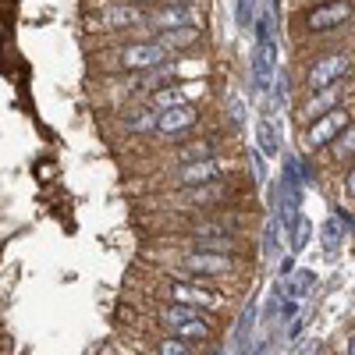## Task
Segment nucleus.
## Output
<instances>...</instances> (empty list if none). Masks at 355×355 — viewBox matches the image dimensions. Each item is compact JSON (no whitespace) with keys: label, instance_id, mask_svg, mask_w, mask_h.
<instances>
[{"label":"nucleus","instance_id":"f257e3e1","mask_svg":"<svg viewBox=\"0 0 355 355\" xmlns=\"http://www.w3.org/2000/svg\"><path fill=\"white\" fill-rule=\"evenodd\" d=\"M245 189L239 178H224L210 185H192V189H171V192H150L142 206L150 214H214V210H234L242 206Z\"/></svg>","mask_w":355,"mask_h":355},{"label":"nucleus","instance_id":"f03ea898","mask_svg":"<svg viewBox=\"0 0 355 355\" xmlns=\"http://www.w3.org/2000/svg\"><path fill=\"white\" fill-rule=\"evenodd\" d=\"M160 263H153L160 274H174L185 281H224L239 274V256H224V252H199V249H178V245H160L153 249Z\"/></svg>","mask_w":355,"mask_h":355},{"label":"nucleus","instance_id":"7ed1b4c3","mask_svg":"<svg viewBox=\"0 0 355 355\" xmlns=\"http://www.w3.org/2000/svg\"><path fill=\"white\" fill-rule=\"evenodd\" d=\"M153 323L164 334L185 338L192 345L214 341V334H217V316L214 313L196 309V306H178V302H157L153 306Z\"/></svg>","mask_w":355,"mask_h":355},{"label":"nucleus","instance_id":"20e7f679","mask_svg":"<svg viewBox=\"0 0 355 355\" xmlns=\"http://www.w3.org/2000/svg\"><path fill=\"white\" fill-rule=\"evenodd\" d=\"M150 295H153V299H160V302L196 306V309H206V313L224 309V291H217L210 281H185V277H174V274H160L157 284L150 288Z\"/></svg>","mask_w":355,"mask_h":355},{"label":"nucleus","instance_id":"39448f33","mask_svg":"<svg viewBox=\"0 0 355 355\" xmlns=\"http://www.w3.org/2000/svg\"><path fill=\"white\" fill-rule=\"evenodd\" d=\"M234 178V164L224 157L214 160H196V164H174L157 174V182H150V192H171V189H192V185H210Z\"/></svg>","mask_w":355,"mask_h":355},{"label":"nucleus","instance_id":"423d86ee","mask_svg":"<svg viewBox=\"0 0 355 355\" xmlns=\"http://www.w3.org/2000/svg\"><path fill=\"white\" fill-rule=\"evenodd\" d=\"M110 61H114V71L121 75H146L171 64V50L160 40H132L125 46H117L110 53Z\"/></svg>","mask_w":355,"mask_h":355},{"label":"nucleus","instance_id":"0eeeda50","mask_svg":"<svg viewBox=\"0 0 355 355\" xmlns=\"http://www.w3.org/2000/svg\"><path fill=\"white\" fill-rule=\"evenodd\" d=\"M355 125V110L345 103V107H338V110H331V114H323V117H316V121H309L306 128H302V153H327L331 146H334V139L345 132V128H352Z\"/></svg>","mask_w":355,"mask_h":355},{"label":"nucleus","instance_id":"6e6552de","mask_svg":"<svg viewBox=\"0 0 355 355\" xmlns=\"http://www.w3.org/2000/svg\"><path fill=\"white\" fill-rule=\"evenodd\" d=\"M202 121V110L199 103L185 100V103H178V107H167L160 110V128H157V139L160 142H185Z\"/></svg>","mask_w":355,"mask_h":355},{"label":"nucleus","instance_id":"1a4fd4ad","mask_svg":"<svg viewBox=\"0 0 355 355\" xmlns=\"http://www.w3.org/2000/svg\"><path fill=\"white\" fill-rule=\"evenodd\" d=\"M348 71H352V53L348 50L316 57V61L306 68V93H316V89H327V85L345 82Z\"/></svg>","mask_w":355,"mask_h":355},{"label":"nucleus","instance_id":"9d476101","mask_svg":"<svg viewBox=\"0 0 355 355\" xmlns=\"http://www.w3.org/2000/svg\"><path fill=\"white\" fill-rule=\"evenodd\" d=\"M114 121H117V132H121L125 139H146V135H157L160 110L150 100H135V103H128L121 114H117Z\"/></svg>","mask_w":355,"mask_h":355},{"label":"nucleus","instance_id":"9b49d317","mask_svg":"<svg viewBox=\"0 0 355 355\" xmlns=\"http://www.w3.org/2000/svg\"><path fill=\"white\" fill-rule=\"evenodd\" d=\"M355 18V0H320L313 4L302 18V25L309 33H334V28L348 25Z\"/></svg>","mask_w":355,"mask_h":355},{"label":"nucleus","instance_id":"f8f14e48","mask_svg":"<svg viewBox=\"0 0 355 355\" xmlns=\"http://www.w3.org/2000/svg\"><path fill=\"white\" fill-rule=\"evenodd\" d=\"M224 153H227L224 150V135L210 132V135L178 142L174 150L167 153V167H174V164H196V160H214V157H224Z\"/></svg>","mask_w":355,"mask_h":355},{"label":"nucleus","instance_id":"ddd939ff","mask_svg":"<svg viewBox=\"0 0 355 355\" xmlns=\"http://www.w3.org/2000/svg\"><path fill=\"white\" fill-rule=\"evenodd\" d=\"M345 96H348V85H345V82L327 85V89H316V93H306V100L299 103L295 117H299V125L306 128L309 121H316V117H323V114H331V110L345 107Z\"/></svg>","mask_w":355,"mask_h":355},{"label":"nucleus","instance_id":"4468645a","mask_svg":"<svg viewBox=\"0 0 355 355\" xmlns=\"http://www.w3.org/2000/svg\"><path fill=\"white\" fill-rule=\"evenodd\" d=\"M277 78V40H256L252 46V93L266 96Z\"/></svg>","mask_w":355,"mask_h":355},{"label":"nucleus","instance_id":"2eb2a0df","mask_svg":"<svg viewBox=\"0 0 355 355\" xmlns=\"http://www.w3.org/2000/svg\"><path fill=\"white\" fill-rule=\"evenodd\" d=\"M185 25H196V15H192V4H185V0H167V4L153 8L150 18H146L142 28H150L153 40L171 33V28H185Z\"/></svg>","mask_w":355,"mask_h":355},{"label":"nucleus","instance_id":"dca6fc26","mask_svg":"<svg viewBox=\"0 0 355 355\" xmlns=\"http://www.w3.org/2000/svg\"><path fill=\"white\" fill-rule=\"evenodd\" d=\"M146 18H150V11L132 4V0H121V4L103 8V25L107 28H142Z\"/></svg>","mask_w":355,"mask_h":355},{"label":"nucleus","instance_id":"f3484780","mask_svg":"<svg viewBox=\"0 0 355 355\" xmlns=\"http://www.w3.org/2000/svg\"><path fill=\"white\" fill-rule=\"evenodd\" d=\"M281 239H284V227L277 220V210H270V217H266V224H263V239H259V249H263L266 263L281 256Z\"/></svg>","mask_w":355,"mask_h":355},{"label":"nucleus","instance_id":"a211bd4d","mask_svg":"<svg viewBox=\"0 0 355 355\" xmlns=\"http://www.w3.org/2000/svg\"><path fill=\"white\" fill-rule=\"evenodd\" d=\"M327 160H331V167H348V164H355V125L345 128V132L334 139V146L327 150Z\"/></svg>","mask_w":355,"mask_h":355},{"label":"nucleus","instance_id":"6ab92c4d","mask_svg":"<svg viewBox=\"0 0 355 355\" xmlns=\"http://www.w3.org/2000/svg\"><path fill=\"white\" fill-rule=\"evenodd\" d=\"M256 150L263 157H277L281 153V135H277V125L270 117H259L256 121Z\"/></svg>","mask_w":355,"mask_h":355},{"label":"nucleus","instance_id":"aec40b11","mask_svg":"<svg viewBox=\"0 0 355 355\" xmlns=\"http://www.w3.org/2000/svg\"><path fill=\"white\" fill-rule=\"evenodd\" d=\"M171 53L174 50H189V46H196L199 40H202V33H199V25H185V28H171V33H164V36H157Z\"/></svg>","mask_w":355,"mask_h":355},{"label":"nucleus","instance_id":"412c9836","mask_svg":"<svg viewBox=\"0 0 355 355\" xmlns=\"http://www.w3.org/2000/svg\"><path fill=\"white\" fill-rule=\"evenodd\" d=\"M281 284H284L288 299H306V295L313 291V284H316V270H295V277H288Z\"/></svg>","mask_w":355,"mask_h":355},{"label":"nucleus","instance_id":"4be33fe9","mask_svg":"<svg viewBox=\"0 0 355 355\" xmlns=\"http://www.w3.org/2000/svg\"><path fill=\"white\" fill-rule=\"evenodd\" d=\"M153 355H196V345L185 338H174V334H160L153 341Z\"/></svg>","mask_w":355,"mask_h":355},{"label":"nucleus","instance_id":"5701e85b","mask_svg":"<svg viewBox=\"0 0 355 355\" xmlns=\"http://www.w3.org/2000/svg\"><path fill=\"white\" fill-rule=\"evenodd\" d=\"M345 224L338 220V217H331V220H323V227H320V242H323V252H338V245H341V239H345Z\"/></svg>","mask_w":355,"mask_h":355},{"label":"nucleus","instance_id":"b1692460","mask_svg":"<svg viewBox=\"0 0 355 355\" xmlns=\"http://www.w3.org/2000/svg\"><path fill=\"white\" fill-rule=\"evenodd\" d=\"M252 323H256V306L249 302V306H245V313L239 316V327H234V348H245V345H252V341H249V334H252Z\"/></svg>","mask_w":355,"mask_h":355},{"label":"nucleus","instance_id":"393cba45","mask_svg":"<svg viewBox=\"0 0 355 355\" xmlns=\"http://www.w3.org/2000/svg\"><path fill=\"white\" fill-rule=\"evenodd\" d=\"M234 25H239L242 33H249L256 25V0H234Z\"/></svg>","mask_w":355,"mask_h":355},{"label":"nucleus","instance_id":"a878e982","mask_svg":"<svg viewBox=\"0 0 355 355\" xmlns=\"http://www.w3.org/2000/svg\"><path fill=\"white\" fill-rule=\"evenodd\" d=\"M309 239H313V224H309V220L302 217V220H299V227H295V234H291V239H288V245H291V252H295V256H299V252H302V249L309 245Z\"/></svg>","mask_w":355,"mask_h":355},{"label":"nucleus","instance_id":"bb28decb","mask_svg":"<svg viewBox=\"0 0 355 355\" xmlns=\"http://www.w3.org/2000/svg\"><path fill=\"white\" fill-rule=\"evenodd\" d=\"M341 196L355 202V164H348L345 174H341Z\"/></svg>","mask_w":355,"mask_h":355},{"label":"nucleus","instance_id":"cd10ccee","mask_svg":"<svg viewBox=\"0 0 355 355\" xmlns=\"http://www.w3.org/2000/svg\"><path fill=\"white\" fill-rule=\"evenodd\" d=\"M295 270H299V266H295V252L281 256V266H277V277H281V281H288V277H295Z\"/></svg>","mask_w":355,"mask_h":355},{"label":"nucleus","instance_id":"c85d7f7f","mask_svg":"<svg viewBox=\"0 0 355 355\" xmlns=\"http://www.w3.org/2000/svg\"><path fill=\"white\" fill-rule=\"evenodd\" d=\"M334 217H338V220L345 224V231H348V234H355V217H352V214L345 210V206H334Z\"/></svg>","mask_w":355,"mask_h":355},{"label":"nucleus","instance_id":"c756f323","mask_svg":"<svg viewBox=\"0 0 355 355\" xmlns=\"http://www.w3.org/2000/svg\"><path fill=\"white\" fill-rule=\"evenodd\" d=\"M281 320H299V299H284V309H281Z\"/></svg>","mask_w":355,"mask_h":355},{"label":"nucleus","instance_id":"7c9ffc66","mask_svg":"<svg viewBox=\"0 0 355 355\" xmlns=\"http://www.w3.org/2000/svg\"><path fill=\"white\" fill-rule=\"evenodd\" d=\"M345 355H355V334H348V341H345Z\"/></svg>","mask_w":355,"mask_h":355},{"label":"nucleus","instance_id":"2f4dec72","mask_svg":"<svg viewBox=\"0 0 355 355\" xmlns=\"http://www.w3.org/2000/svg\"><path fill=\"white\" fill-rule=\"evenodd\" d=\"M132 4H164V0H132Z\"/></svg>","mask_w":355,"mask_h":355}]
</instances>
